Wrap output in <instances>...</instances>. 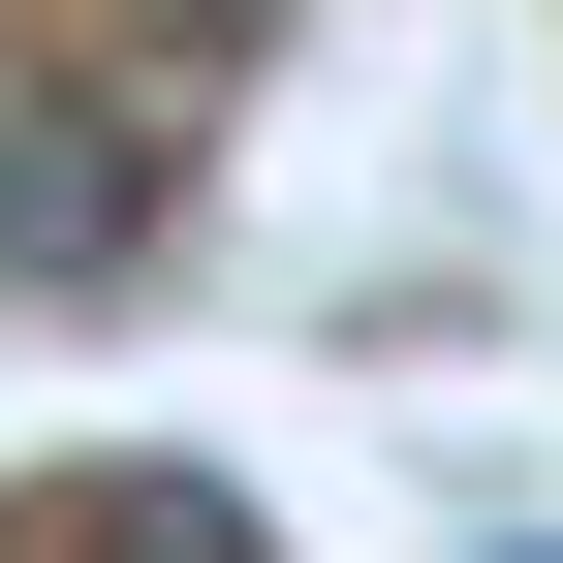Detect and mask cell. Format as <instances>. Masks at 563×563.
I'll use <instances>...</instances> for the list:
<instances>
[{
    "instance_id": "cell-1",
    "label": "cell",
    "mask_w": 563,
    "mask_h": 563,
    "mask_svg": "<svg viewBox=\"0 0 563 563\" xmlns=\"http://www.w3.org/2000/svg\"><path fill=\"white\" fill-rule=\"evenodd\" d=\"M157 220H188V157L125 95H0V282H157Z\"/></svg>"
},
{
    "instance_id": "cell-2",
    "label": "cell",
    "mask_w": 563,
    "mask_h": 563,
    "mask_svg": "<svg viewBox=\"0 0 563 563\" xmlns=\"http://www.w3.org/2000/svg\"><path fill=\"white\" fill-rule=\"evenodd\" d=\"M95 563H251V532L188 501V470H125V501H95Z\"/></svg>"
},
{
    "instance_id": "cell-3",
    "label": "cell",
    "mask_w": 563,
    "mask_h": 563,
    "mask_svg": "<svg viewBox=\"0 0 563 563\" xmlns=\"http://www.w3.org/2000/svg\"><path fill=\"white\" fill-rule=\"evenodd\" d=\"M501 563H532V532H501Z\"/></svg>"
}]
</instances>
